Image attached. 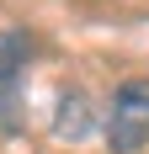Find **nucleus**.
<instances>
[{"mask_svg":"<svg viewBox=\"0 0 149 154\" xmlns=\"http://www.w3.org/2000/svg\"><path fill=\"white\" fill-rule=\"evenodd\" d=\"M106 143L117 154H133L149 143V80H128L112 96V112H106Z\"/></svg>","mask_w":149,"mask_h":154,"instance_id":"obj_1","label":"nucleus"}]
</instances>
